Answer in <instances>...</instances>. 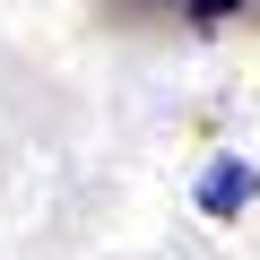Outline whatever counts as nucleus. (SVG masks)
<instances>
[{
    "label": "nucleus",
    "mask_w": 260,
    "mask_h": 260,
    "mask_svg": "<svg viewBox=\"0 0 260 260\" xmlns=\"http://www.w3.org/2000/svg\"><path fill=\"white\" fill-rule=\"evenodd\" d=\"M200 217H243L251 200H260V165H243V156H208V174H200Z\"/></svg>",
    "instance_id": "1"
},
{
    "label": "nucleus",
    "mask_w": 260,
    "mask_h": 260,
    "mask_svg": "<svg viewBox=\"0 0 260 260\" xmlns=\"http://www.w3.org/2000/svg\"><path fill=\"white\" fill-rule=\"evenodd\" d=\"M243 9H260V0H182V26H225V18H243Z\"/></svg>",
    "instance_id": "2"
},
{
    "label": "nucleus",
    "mask_w": 260,
    "mask_h": 260,
    "mask_svg": "<svg viewBox=\"0 0 260 260\" xmlns=\"http://www.w3.org/2000/svg\"><path fill=\"white\" fill-rule=\"evenodd\" d=\"M104 9H113V18H174L182 0H104Z\"/></svg>",
    "instance_id": "3"
}]
</instances>
